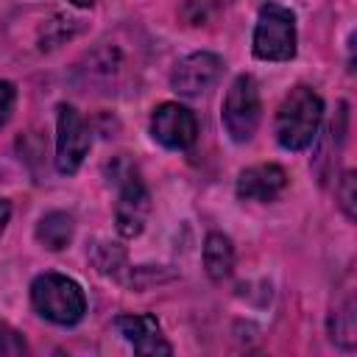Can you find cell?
Returning a JSON list of instances; mask_svg holds the SVG:
<instances>
[{"label": "cell", "instance_id": "17", "mask_svg": "<svg viewBox=\"0 0 357 357\" xmlns=\"http://www.w3.org/2000/svg\"><path fill=\"white\" fill-rule=\"evenodd\" d=\"M14 98H17L14 84H11V81H0V128H3V126H6V120L11 117Z\"/></svg>", "mask_w": 357, "mask_h": 357}, {"label": "cell", "instance_id": "11", "mask_svg": "<svg viewBox=\"0 0 357 357\" xmlns=\"http://www.w3.org/2000/svg\"><path fill=\"white\" fill-rule=\"evenodd\" d=\"M204 268H206L209 279H215V282H223L231 273V268H234V245H231V240L226 234H220V231L206 234V240H204Z\"/></svg>", "mask_w": 357, "mask_h": 357}, {"label": "cell", "instance_id": "5", "mask_svg": "<svg viewBox=\"0 0 357 357\" xmlns=\"http://www.w3.org/2000/svg\"><path fill=\"white\" fill-rule=\"evenodd\" d=\"M92 137L84 123V117L75 112V106L61 103L59 106V134H56V167L59 173H75L89 153Z\"/></svg>", "mask_w": 357, "mask_h": 357}, {"label": "cell", "instance_id": "12", "mask_svg": "<svg viewBox=\"0 0 357 357\" xmlns=\"http://www.w3.org/2000/svg\"><path fill=\"white\" fill-rule=\"evenodd\" d=\"M329 337L340 349L357 346V321H354V296L351 293L340 304H335V310L329 315Z\"/></svg>", "mask_w": 357, "mask_h": 357}, {"label": "cell", "instance_id": "18", "mask_svg": "<svg viewBox=\"0 0 357 357\" xmlns=\"http://www.w3.org/2000/svg\"><path fill=\"white\" fill-rule=\"evenodd\" d=\"M8 215H11V206H8V201L6 198H0V231L6 229V223H8Z\"/></svg>", "mask_w": 357, "mask_h": 357}, {"label": "cell", "instance_id": "4", "mask_svg": "<svg viewBox=\"0 0 357 357\" xmlns=\"http://www.w3.org/2000/svg\"><path fill=\"white\" fill-rule=\"evenodd\" d=\"M223 126L234 142H248L259 126L262 103H259V86L251 75H237L223 98Z\"/></svg>", "mask_w": 357, "mask_h": 357}, {"label": "cell", "instance_id": "8", "mask_svg": "<svg viewBox=\"0 0 357 357\" xmlns=\"http://www.w3.org/2000/svg\"><path fill=\"white\" fill-rule=\"evenodd\" d=\"M220 73H223L220 56L206 53V50L190 53V56H184V59L173 67V73H170V86H173L178 95H201V92H206V89L220 78Z\"/></svg>", "mask_w": 357, "mask_h": 357}, {"label": "cell", "instance_id": "2", "mask_svg": "<svg viewBox=\"0 0 357 357\" xmlns=\"http://www.w3.org/2000/svg\"><path fill=\"white\" fill-rule=\"evenodd\" d=\"M31 301L36 312L59 326H73L86 312V296L81 284L61 273H42L31 284Z\"/></svg>", "mask_w": 357, "mask_h": 357}, {"label": "cell", "instance_id": "3", "mask_svg": "<svg viewBox=\"0 0 357 357\" xmlns=\"http://www.w3.org/2000/svg\"><path fill=\"white\" fill-rule=\"evenodd\" d=\"M254 56L262 61H287L296 56V17L279 3H265L254 28Z\"/></svg>", "mask_w": 357, "mask_h": 357}, {"label": "cell", "instance_id": "13", "mask_svg": "<svg viewBox=\"0 0 357 357\" xmlns=\"http://www.w3.org/2000/svg\"><path fill=\"white\" fill-rule=\"evenodd\" d=\"M36 240L50 251H61L73 240V218L67 212H47L36 223Z\"/></svg>", "mask_w": 357, "mask_h": 357}, {"label": "cell", "instance_id": "14", "mask_svg": "<svg viewBox=\"0 0 357 357\" xmlns=\"http://www.w3.org/2000/svg\"><path fill=\"white\" fill-rule=\"evenodd\" d=\"M89 259H92V265L100 271V273H117L123 265H126V251L120 248V245H114V243H98L95 248H92V254H89Z\"/></svg>", "mask_w": 357, "mask_h": 357}, {"label": "cell", "instance_id": "10", "mask_svg": "<svg viewBox=\"0 0 357 357\" xmlns=\"http://www.w3.org/2000/svg\"><path fill=\"white\" fill-rule=\"evenodd\" d=\"M287 187V173L279 165L245 167L237 178V195L245 201H273Z\"/></svg>", "mask_w": 357, "mask_h": 357}, {"label": "cell", "instance_id": "19", "mask_svg": "<svg viewBox=\"0 0 357 357\" xmlns=\"http://www.w3.org/2000/svg\"><path fill=\"white\" fill-rule=\"evenodd\" d=\"M75 8H89V6H95V0H70Z\"/></svg>", "mask_w": 357, "mask_h": 357}, {"label": "cell", "instance_id": "9", "mask_svg": "<svg viewBox=\"0 0 357 357\" xmlns=\"http://www.w3.org/2000/svg\"><path fill=\"white\" fill-rule=\"evenodd\" d=\"M114 326L137 354H173V346L159 335L153 315H117Z\"/></svg>", "mask_w": 357, "mask_h": 357}, {"label": "cell", "instance_id": "7", "mask_svg": "<svg viewBox=\"0 0 357 357\" xmlns=\"http://www.w3.org/2000/svg\"><path fill=\"white\" fill-rule=\"evenodd\" d=\"M148 212H151V195H148L145 184L139 181V176L134 170H128L120 178V195H117V209H114L117 231L123 237H137L145 229Z\"/></svg>", "mask_w": 357, "mask_h": 357}, {"label": "cell", "instance_id": "15", "mask_svg": "<svg viewBox=\"0 0 357 357\" xmlns=\"http://www.w3.org/2000/svg\"><path fill=\"white\" fill-rule=\"evenodd\" d=\"M337 198H340V209L346 212V218L354 220L357 218V176L351 170L343 173L340 187H337Z\"/></svg>", "mask_w": 357, "mask_h": 357}, {"label": "cell", "instance_id": "1", "mask_svg": "<svg viewBox=\"0 0 357 357\" xmlns=\"http://www.w3.org/2000/svg\"><path fill=\"white\" fill-rule=\"evenodd\" d=\"M324 117V100L310 86H296L276 112V139L284 151H304L315 142Z\"/></svg>", "mask_w": 357, "mask_h": 357}, {"label": "cell", "instance_id": "16", "mask_svg": "<svg viewBox=\"0 0 357 357\" xmlns=\"http://www.w3.org/2000/svg\"><path fill=\"white\" fill-rule=\"evenodd\" d=\"M22 351H28L25 340L14 329L0 326V354H22Z\"/></svg>", "mask_w": 357, "mask_h": 357}, {"label": "cell", "instance_id": "6", "mask_svg": "<svg viewBox=\"0 0 357 357\" xmlns=\"http://www.w3.org/2000/svg\"><path fill=\"white\" fill-rule=\"evenodd\" d=\"M151 134L159 145L184 151L198 139V123L195 114L181 103H162L156 106L151 117Z\"/></svg>", "mask_w": 357, "mask_h": 357}]
</instances>
